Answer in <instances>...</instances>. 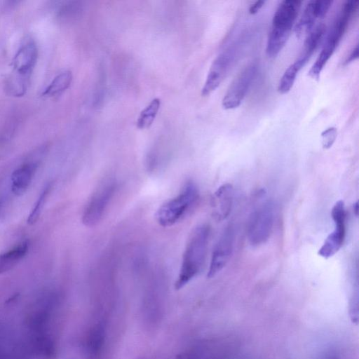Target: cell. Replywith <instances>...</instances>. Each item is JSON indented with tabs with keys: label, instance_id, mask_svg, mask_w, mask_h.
Returning <instances> with one entry per match:
<instances>
[{
	"label": "cell",
	"instance_id": "27",
	"mask_svg": "<svg viewBox=\"0 0 359 359\" xmlns=\"http://www.w3.org/2000/svg\"><path fill=\"white\" fill-rule=\"evenodd\" d=\"M2 210H3V202L0 199V218H1V213H2Z\"/></svg>",
	"mask_w": 359,
	"mask_h": 359
},
{
	"label": "cell",
	"instance_id": "7",
	"mask_svg": "<svg viewBox=\"0 0 359 359\" xmlns=\"http://www.w3.org/2000/svg\"><path fill=\"white\" fill-rule=\"evenodd\" d=\"M238 53V46L232 44L216 57L201 89L202 96H208L219 86L235 63Z\"/></svg>",
	"mask_w": 359,
	"mask_h": 359
},
{
	"label": "cell",
	"instance_id": "12",
	"mask_svg": "<svg viewBox=\"0 0 359 359\" xmlns=\"http://www.w3.org/2000/svg\"><path fill=\"white\" fill-rule=\"evenodd\" d=\"M325 18L320 0L310 1L295 26L294 32L298 38L307 35L314 27L317 19Z\"/></svg>",
	"mask_w": 359,
	"mask_h": 359
},
{
	"label": "cell",
	"instance_id": "19",
	"mask_svg": "<svg viewBox=\"0 0 359 359\" xmlns=\"http://www.w3.org/2000/svg\"><path fill=\"white\" fill-rule=\"evenodd\" d=\"M161 107L158 98L153 99L150 103L140 112L136 126L139 129H147L153 123Z\"/></svg>",
	"mask_w": 359,
	"mask_h": 359
},
{
	"label": "cell",
	"instance_id": "24",
	"mask_svg": "<svg viewBox=\"0 0 359 359\" xmlns=\"http://www.w3.org/2000/svg\"><path fill=\"white\" fill-rule=\"evenodd\" d=\"M358 45L357 44L354 48L353 49L351 50V52L350 53V54L348 55V57H346L345 62H344V64L345 65H347L354 60H355L356 59H358Z\"/></svg>",
	"mask_w": 359,
	"mask_h": 359
},
{
	"label": "cell",
	"instance_id": "6",
	"mask_svg": "<svg viewBox=\"0 0 359 359\" xmlns=\"http://www.w3.org/2000/svg\"><path fill=\"white\" fill-rule=\"evenodd\" d=\"M274 213L271 201L264 202L253 211L248 227V238L252 245L258 246L268 241L274 224Z\"/></svg>",
	"mask_w": 359,
	"mask_h": 359
},
{
	"label": "cell",
	"instance_id": "18",
	"mask_svg": "<svg viewBox=\"0 0 359 359\" xmlns=\"http://www.w3.org/2000/svg\"><path fill=\"white\" fill-rule=\"evenodd\" d=\"M72 74L70 71H64L57 74L42 93L43 97H54L65 91L72 81Z\"/></svg>",
	"mask_w": 359,
	"mask_h": 359
},
{
	"label": "cell",
	"instance_id": "22",
	"mask_svg": "<svg viewBox=\"0 0 359 359\" xmlns=\"http://www.w3.org/2000/svg\"><path fill=\"white\" fill-rule=\"evenodd\" d=\"M104 334L103 329L98 326L96 327L93 332L91 334L90 341H89V348L93 352H97L99 348H100L101 346L103 343Z\"/></svg>",
	"mask_w": 359,
	"mask_h": 359
},
{
	"label": "cell",
	"instance_id": "15",
	"mask_svg": "<svg viewBox=\"0 0 359 359\" xmlns=\"http://www.w3.org/2000/svg\"><path fill=\"white\" fill-rule=\"evenodd\" d=\"M307 62V60L299 56L298 58L287 68L278 85V92L280 94H286L291 90L298 72Z\"/></svg>",
	"mask_w": 359,
	"mask_h": 359
},
{
	"label": "cell",
	"instance_id": "11",
	"mask_svg": "<svg viewBox=\"0 0 359 359\" xmlns=\"http://www.w3.org/2000/svg\"><path fill=\"white\" fill-rule=\"evenodd\" d=\"M233 199V187L230 184H224L215 191L212 198V207L213 215L217 220H224L229 215Z\"/></svg>",
	"mask_w": 359,
	"mask_h": 359
},
{
	"label": "cell",
	"instance_id": "25",
	"mask_svg": "<svg viewBox=\"0 0 359 359\" xmlns=\"http://www.w3.org/2000/svg\"><path fill=\"white\" fill-rule=\"evenodd\" d=\"M176 359H191V358L188 354L182 353V354L179 355Z\"/></svg>",
	"mask_w": 359,
	"mask_h": 359
},
{
	"label": "cell",
	"instance_id": "21",
	"mask_svg": "<svg viewBox=\"0 0 359 359\" xmlns=\"http://www.w3.org/2000/svg\"><path fill=\"white\" fill-rule=\"evenodd\" d=\"M337 136V130L334 127H329L321 133L322 146L324 149H329L334 143Z\"/></svg>",
	"mask_w": 359,
	"mask_h": 359
},
{
	"label": "cell",
	"instance_id": "2",
	"mask_svg": "<svg viewBox=\"0 0 359 359\" xmlns=\"http://www.w3.org/2000/svg\"><path fill=\"white\" fill-rule=\"evenodd\" d=\"M37 58V46L34 39L27 37L22 41L11 62L13 70L5 84L8 95L21 97L25 94Z\"/></svg>",
	"mask_w": 359,
	"mask_h": 359
},
{
	"label": "cell",
	"instance_id": "10",
	"mask_svg": "<svg viewBox=\"0 0 359 359\" xmlns=\"http://www.w3.org/2000/svg\"><path fill=\"white\" fill-rule=\"evenodd\" d=\"M37 168L36 161H29L23 163L12 172L11 189L13 194L20 196L27 191Z\"/></svg>",
	"mask_w": 359,
	"mask_h": 359
},
{
	"label": "cell",
	"instance_id": "9",
	"mask_svg": "<svg viewBox=\"0 0 359 359\" xmlns=\"http://www.w3.org/2000/svg\"><path fill=\"white\" fill-rule=\"evenodd\" d=\"M234 237L231 226L226 227L221 234L212 252L208 278L215 277L228 263L233 252Z\"/></svg>",
	"mask_w": 359,
	"mask_h": 359
},
{
	"label": "cell",
	"instance_id": "26",
	"mask_svg": "<svg viewBox=\"0 0 359 359\" xmlns=\"http://www.w3.org/2000/svg\"><path fill=\"white\" fill-rule=\"evenodd\" d=\"M353 209L355 212V215H358V203L356 202L354 205H353Z\"/></svg>",
	"mask_w": 359,
	"mask_h": 359
},
{
	"label": "cell",
	"instance_id": "14",
	"mask_svg": "<svg viewBox=\"0 0 359 359\" xmlns=\"http://www.w3.org/2000/svg\"><path fill=\"white\" fill-rule=\"evenodd\" d=\"M345 236V226H334V231L327 236L318 250V255L325 259L334 255L342 246Z\"/></svg>",
	"mask_w": 359,
	"mask_h": 359
},
{
	"label": "cell",
	"instance_id": "17",
	"mask_svg": "<svg viewBox=\"0 0 359 359\" xmlns=\"http://www.w3.org/2000/svg\"><path fill=\"white\" fill-rule=\"evenodd\" d=\"M326 31V26L321 23L313 27L306 35L301 56L309 60L311 55L322 41Z\"/></svg>",
	"mask_w": 359,
	"mask_h": 359
},
{
	"label": "cell",
	"instance_id": "16",
	"mask_svg": "<svg viewBox=\"0 0 359 359\" xmlns=\"http://www.w3.org/2000/svg\"><path fill=\"white\" fill-rule=\"evenodd\" d=\"M325 39L321 52L309 72V76L316 81L319 80L324 66L331 57L339 44L330 39L326 38Z\"/></svg>",
	"mask_w": 359,
	"mask_h": 359
},
{
	"label": "cell",
	"instance_id": "5",
	"mask_svg": "<svg viewBox=\"0 0 359 359\" xmlns=\"http://www.w3.org/2000/svg\"><path fill=\"white\" fill-rule=\"evenodd\" d=\"M116 186L114 179L107 178L94 190L82 213L81 221L85 226H93L100 221L115 193Z\"/></svg>",
	"mask_w": 359,
	"mask_h": 359
},
{
	"label": "cell",
	"instance_id": "20",
	"mask_svg": "<svg viewBox=\"0 0 359 359\" xmlns=\"http://www.w3.org/2000/svg\"><path fill=\"white\" fill-rule=\"evenodd\" d=\"M51 188L52 184L48 183L42 189L41 192L40 193L37 200L34 204V206L28 215L27 222L29 225H33L39 220L43 210L45 203L47 201L48 196L51 190Z\"/></svg>",
	"mask_w": 359,
	"mask_h": 359
},
{
	"label": "cell",
	"instance_id": "3",
	"mask_svg": "<svg viewBox=\"0 0 359 359\" xmlns=\"http://www.w3.org/2000/svg\"><path fill=\"white\" fill-rule=\"evenodd\" d=\"M301 5L302 1L298 0H285L276 8L266 46V54L269 58L276 57L285 45Z\"/></svg>",
	"mask_w": 359,
	"mask_h": 359
},
{
	"label": "cell",
	"instance_id": "13",
	"mask_svg": "<svg viewBox=\"0 0 359 359\" xmlns=\"http://www.w3.org/2000/svg\"><path fill=\"white\" fill-rule=\"evenodd\" d=\"M29 242L25 241L12 249L0 253V274L13 269L27 255Z\"/></svg>",
	"mask_w": 359,
	"mask_h": 359
},
{
	"label": "cell",
	"instance_id": "1",
	"mask_svg": "<svg viewBox=\"0 0 359 359\" xmlns=\"http://www.w3.org/2000/svg\"><path fill=\"white\" fill-rule=\"evenodd\" d=\"M210 237V227L200 224L191 231L182 254L181 265L175 289L180 290L201 272L206 257Z\"/></svg>",
	"mask_w": 359,
	"mask_h": 359
},
{
	"label": "cell",
	"instance_id": "23",
	"mask_svg": "<svg viewBox=\"0 0 359 359\" xmlns=\"http://www.w3.org/2000/svg\"><path fill=\"white\" fill-rule=\"evenodd\" d=\"M265 1H257L252 4L249 8V13L251 15L256 14L264 5Z\"/></svg>",
	"mask_w": 359,
	"mask_h": 359
},
{
	"label": "cell",
	"instance_id": "8",
	"mask_svg": "<svg viewBox=\"0 0 359 359\" xmlns=\"http://www.w3.org/2000/svg\"><path fill=\"white\" fill-rule=\"evenodd\" d=\"M257 69V64L251 62L237 75L222 99L224 109H233L241 104L256 77Z\"/></svg>",
	"mask_w": 359,
	"mask_h": 359
},
{
	"label": "cell",
	"instance_id": "4",
	"mask_svg": "<svg viewBox=\"0 0 359 359\" xmlns=\"http://www.w3.org/2000/svg\"><path fill=\"white\" fill-rule=\"evenodd\" d=\"M199 191L196 184L187 181L180 192L163 203L155 213L157 223L163 227L175 224L196 203Z\"/></svg>",
	"mask_w": 359,
	"mask_h": 359
}]
</instances>
